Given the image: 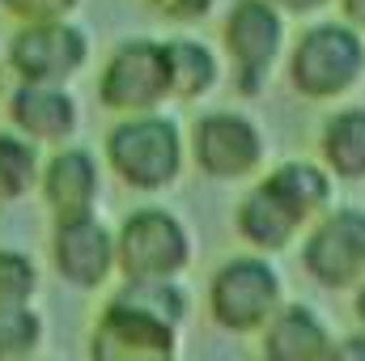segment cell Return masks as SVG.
<instances>
[{
    "label": "cell",
    "instance_id": "14",
    "mask_svg": "<svg viewBox=\"0 0 365 361\" xmlns=\"http://www.w3.org/2000/svg\"><path fill=\"white\" fill-rule=\"evenodd\" d=\"M323 158L336 175L365 179V106L340 111L323 128Z\"/></svg>",
    "mask_w": 365,
    "mask_h": 361
},
{
    "label": "cell",
    "instance_id": "19",
    "mask_svg": "<svg viewBox=\"0 0 365 361\" xmlns=\"http://www.w3.org/2000/svg\"><path fill=\"white\" fill-rule=\"evenodd\" d=\"M34 171V153L13 141V136H0V195H17Z\"/></svg>",
    "mask_w": 365,
    "mask_h": 361
},
{
    "label": "cell",
    "instance_id": "23",
    "mask_svg": "<svg viewBox=\"0 0 365 361\" xmlns=\"http://www.w3.org/2000/svg\"><path fill=\"white\" fill-rule=\"evenodd\" d=\"M344 17L353 21V30H365V0H344Z\"/></svg>",
    "mask_w": 365,
    "mask_h": 361
},
{
    "label": "cell",
    "instance_id": "26",
    "mask_svg": "<svg viewBox=\"0 0 365 361\" xmlns=\"http://www.w3.org/2000/svg\"><path fill=\"white\" fill-rule=\"evenodd\" d=\"M158 4H175V0H158Z\"/></svg>",
    "mask_w": 365,
    "mask_h": 361
},
{
    "label": "cell",
    "instance_id": "3",
    "mask_svg": "<svg viewBox=\"0 0 365 361\" xmlns=\"http://www.w3.org/2000/svg\"><path fill=\"white\" fill-rule=\"evenodd\" d=\"M306 272L327 289H349L365 280V213L340 208L331 213L306 243Z\"/></svg>",
    "mask_w": 365,
    "mask_h": 361
},
{
    "label": "cell",
    "instance_id": "11",
    "mask_svg": "<svg viewBox=\"0 0 365 361\" xmlns=\"http://www.w3.org/2000/svg\"><path fill=\"white\" fill-rule=\"evenodd\" d=\"M81 56H86L81 34L60 30V26L26 30V34L13 43V64H17V73H21V77H30V81L68 77V73L81 64Z\"/></svg>",
    "mask_w": 365,
    "mask_h": 361
},
{
    "label": "cell",
    "instance_id": "6",
    "mask_svg": "<svg viewBox=\"0 0 365 361\" xmlns=\"http://www.w3.org/2000/svg\"><path fill=\"white\" fill-rule=\"evenodd\" d=\"M93 361H170V327L166 319L140 306H110L98 327Z\"/></svg>",
    "mask_w": 365,
    "mask_h": 361
},
{
    "label": "cell",
    "instance_id": "4",
    "mask_svg": "<svg viewBox=\"0 0 365 361\" xmlns=\"http://www.w3.org/2000/svg\"><path fill=\"white\" fill-rule=\"evenodd\" d=\"M276 298H280L276 272L268 264H259V260H234V264H225L221 276H217V285H212V310L234 332L259 327L276 310Z\"/></svg>",
    "mask_w": 365,
    "mask_h": 361
},
{
    "label": "cell",
    "instance_id": "20",
    "mask_svg": "<svg viewBox=\"0 0 365 361\" xmlns=\"http://www.w3.org/2000/svg\"><path fill=\"white\" fill-rule=\"evenodd\" d=\"M30 285H34V272L21 255H0V306H21Z\"/></svg>",
    "mask_w": 365,
    "mask_h": 361
},
{
    "label": "cell",
    "instance_id": "10",
    "mask_svg": "<svg viewBox=\"0 0 365 361\" xmlns=\"http://www.w3.org/2000/svg\"><path fill=\"white\" fill-rule=\"evenodd\" d=\"M195 158L208 175L234 179V175H247L259 162V136L238 115H208L195 128Z\"/></svg>",
    "mask_w": 365,
    "mask_h": 361
},
{
    "label": "cell",
    "instance_id": "21",
    "mask_svg": "<svg viewBox=\"0 0 365 361\" xmlns=\"http://www.w3.org/2000/svg\"><path fill=\"white\" fill-rule=\"evenodd\" d=\"M13 13H21V17H34V21H47V17H60V13H68L73 9V0H4Z\"/></svg>",
    "mask_w": 365,
    "mask_h": 361
},
{
    "label": "cell",
    "instance_id": "22",
    "mask_svg": "<svg viewBox=\"0 0 365 361\" xmlns=\"http://www.w3.org/2000/svg\"><path fill=\"white\" fill-rule=\"evenodd\" d=\"M327 361H365V336H349V340H340Z\"/></svg>",
    "mask_w": 365,
    "mask_h": 361
},
{
    "label": "cell",
    "instance_id": "2",
    "mask_svg": "<svg viewBox=\"0 0 365 361\" xmlns=\"http://www.w3.org/2000/svg\"><path fill=\"white\" fill-rule=\"evenodd\" d=\"M361 68L365 47L357 30L331 21V26H314L302 34L293 64H289V77L306 98H336L361 81Z\"/></svg>",
    "mask_w": 365,
    "mask_h": 361
},
{
    "label": "cell",
    "instance_id": "5",
    "mask_svg": "<svg viewBox=\"0 0 365 361\" xmlns=\"http://www.w3.org/2000/svg\"><path fill=\"white\" fill-rule=\"evenodd\" d=\"M110 162L119 166V175L136 187H158L175 175L179 166V141L175 128L162 119H140L115 132L110 141Z\"/></svg>",
    "mask_w": 365,
    "mask_h": 361
},
{
    "label": "cell",
    "instance_id": "15",
    "mask_svg": "<svg viewBox=\"0 0 365 361\" xmlns=\"http://www.w3.org/2000/svg\"><path fill=\"white\" fill-rule=\"evenodd\" d=\"M47 195L51 204L60 208V217H86L90 208V195H93V166L86 153H64L51 162L47 171Z\"/></svg>",
    "mask_w": 365,
    "mask_h": 361
},
{
    "label": "cell",
    "instance_id": "16",
    "mask_svg": "<svg viewBox=\"0 0 365 361\" xmlns=\"http://www.w3.org/2000/svg\"><path fill=\"white\" fill-rule=\"evenodd\" d=\"M13 119L30 136H64L73 128V102L47 90H21L13 98Z\"/></svg>",
    "mask_w": 365,
    "mask_h": 361
},
{
    "label": "cell",
    "instance_id": "17",
    "mask_svg": "<svg viewBox=\"0 0 365 361\" xmlns=\"http://www.w3.org/2000/svg\"><path fill=\"white\" fill-rule=\"evenodd\" d=\"M166 60H170V90L175 93L191 98V93H200V90L212 86V60H208L204 47H195V43H175V47H166Z\"/></svg>",
    "mask_w": 365,
    "mask_h": 361
},
{
    "label": "cell",
    "instance_id": "9",
    "mask_svg": "<svg viewBox=\"0 0 365 361\" xmlns=\"http://www.w3.org/2000/svg\"><path fill=\"white\" fill-rule=\"evenodd\" d=\"M225 43L238 60L242 90H259V77H264V68L272 64L276 47H280V17L272 13V4L238 0V9L225 21Z\"/></svg>",
    "mask_w": 365,
    "mask_h": 361
},
{
    "label": "cell",
    "instance_id": "7",
    "mask_svg": "<svg viewBox=\"0 0 365 361\" xmlns=\"http://www.w3.org/2000/svg\"><path fill=\"white\" fill-rule=\"evenodd\" d=\"M123 268L136 280H158L166 272H175L187 260V243L182 230L166 213H140L123 225V243H119Z\"/></svg>",
    "mask_w": 365,
    "mask_h": 361
},
{
    "label": "cell",
    "instance_id": "24",
    "mask_svg": "<svg viewBox=\"0 0 365 361\" xmlns=\"http://www.w3.org/2000/svg\"><path fill=\"white\" fill-rule=\"evenodd\" d=\"M280 9H289V13H310V9H319V4H327V0H276Z\"/></svg>",
    "mask_w": 365,
    "mask_h": 361
},
{
    "label": "cell",
    "instance_id": "1",
    "mask_svg": "<svg viewBox=\"0 0 365 361\" xmlns=\"http://www.w3.org/2000/svg\"><path fill=\"white\" fill-rule=\"evenodd\" d=\"M327 195H331V183L323 171H314V166H280L268 183H259L251 195H247V204H242V213H238V225H242V234L255 243V247H284L289 238H293V230L314 213V208H323L327 204Z\"/></svg>",
    "mask_w": 365,
    "mask_h": 361
},
{
    "label": "cell",
    "instance_id": "25",
    "mask_svg": "<svg viewBox=\"0 0 365 361\" xmlns=\"http://www.w3.org/2000/svg\"><path fill=\"white\" fill-rule=\"evenodd\" d=\"M357 319L365 323V280H361V289H357Z\"/></svg>",
    "mask_w": 365,
    "mask_h": 361
},
{
    "label": "cell",
    "instance_id": "18",
    "mask_svg": "<svg viewBox=\"0 0 365 361\" xmlns=\"http://www.w3.org/2000/svg\"><path fill=\"white\" fill-rule=\"evenodd\" d=\"M38 336L34 315H26L21 306H0V361L21 357Z\"/></svg>",
    "mask_w": 365,
    "mask_h": 361
},
{
    "label": "cell",
    "instance_id": "12",
    "mask_svg": "<svg viewBox=\"0 0 365 361\" xmlns=\"http://www.w3.org/2000/svg\"><path fill=\"white\" fill-rule=\"evenodd\" d=\"M327 353H331L327 332L306 306L280 310L272 319V327H268V340H264L268 361H327Z\"/></svg>",
    "mask_w": 365,
    "mask_h": 361
},
{
    "label": "cell",
    "instance_id": "8",
    "mask_svg": "<svg viewBox=\"0 0 365 361\" xmlns=\"http://www.w3.org/2000/svg\"><path fill=\"white\" fill-rule=\"evenodd\" d=\"M170 90V60H166V47H153V43H132L115 56L106 81H102V98L106 106H153L162 93Z\"/></svg>",
    "mask_w": 365,
    "mask_h": 361
},
{
    "label": "cell",
    "instance_id": "13",
    "mask_svg": "<svg viewBox=\"0 0 365 361\" xmlns=\"http://www.w3.org/2000/svg\"><path fill=\"white\" fill-rule=\"evenodd\" d=\"M56 260H60L64 276L77 280V285L102 280V272L110 264V243H106L102 225H93L86 217H73L56 238Z\"/></svg>",
    "mask_w": 365,
    "mask_h": 361
}]
</instances>
